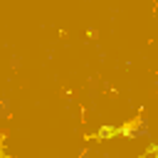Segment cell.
<instances>
[{"label": "cell", "mask_w": 158, "mask_h": 158, "mask_svg": "<svg viewBox=\"0 0 158 158\" xmlns=\"http://www.w3.org/2000/svg\"><path fill=\"white\" fill-rule=\"evenodd\" d=\"M156 156H158V143H151L146 148V158H156Z\"/></svg>", "instance_id": "2"}, {"label": "cell", "mask_w": 158, "mask_h": 158, "mask_svg": "<svg viewBox=\"0 0 158 158\" xmlns=\"http://www.w3.org/2000/svg\"><path fill=\"white\" fill-rule=\"evenodd\" d=\"M116 133H118L116 126H101V128L94 133V138H101V141H104V138H111V136H116Z\"/></svg>", "instance_id": "1"}]
</instances>
